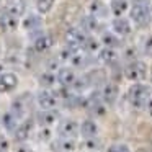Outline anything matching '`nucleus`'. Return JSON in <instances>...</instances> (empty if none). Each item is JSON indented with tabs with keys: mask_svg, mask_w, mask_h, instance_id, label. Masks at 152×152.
<instances>
[{
	"mask_svg": "<svg viewBox=\"0 0 152 152\" xmlns=\"http://www.w3.org/2000/svg\"><path fill=\"white\" fill-rule=\"evenodd\" d=\"M129 103L136 108H144L147 105V102L151 100V87H147L145 83L137 82L129 88L128 92Z\"/></svg>",
	"mask_w": 152,
	"mask_h": 152,
	"instance_id": "obj_1",
	"label": "nucleus"
},
{
	"mask_svg": "<svg viewBox=\"0 0 152 152\" xmlns=\"http://www.w3.org/2000/svg\"><path fill=\"white\" fill-rule=\"evenodd\" d=\"M56 132L59 139H74L80 136V124L74 118H62L56 126Z\"/></svg>",
	"mask_w": 152,
	"mask_h": 152,
	"instance_id": "obj_2",
	"label": "nucleus"
},
{
	"mask_svg": "<svg viewBox=\"0 0 152 152\" xmlns=\"http://www.w3.org/2000/svg\"><path fill=\"white\" fill-rule=\"evenodd\" d=\"M147 75V66L142 61H134V62H128L124 67V77L131 82H142Z\"/></svg>",
	"mask_w": 152,
	"mask_h": 152,
	"instance_id": "obj_3",
	"label": "nucleus"
},
{
	"mask_svg": "<svg viewBox=\"0 0 152 152\" xmlns=\"http://www.w3.org/2000/svg\"><path fill=\"white\" fill-rule=\"evenodd\" d=\"M36 103L41 110H56L57 103V96L54 95L53 90H46V88H41L39 92L36 93Z\"/></svg>",
	"mask_w": 152,
	"mask_h": 152,
	"instance_id": "obj_4",
	"label": "nucleus"
},
{
	"mask_svg": "<svg viewBox=\"0 0 152 152\" xmlns=\"http://www.w3.org/2000/svg\"><path fill=\"white\" fill-rule=\"evenodd\" d=\"M131 20L137 26H145L151 21V10L144 4H134L131 8Z\"/></svg>",
	"mask_w": 152,
	"mask_h": 152,
	"instance_id": "obj_5",
	"label": "nucleus"
},
{
	"mask_svg": "<svg viewBox=\"0 0 152 152\" xmlns=\"http://www.w3.org/2000/svg\"><path fill=\"white\" fill-rule=\"evenodd\" d=\"M33 128H34V121L31 118H26V119H23V121H20L17 131L13 132L15 141H17L18 144L26 142L28 139H30V136L33 134Z\"/></svg>",
	"mask_w": 152,
	"mask_h": 152,
	"instance_id": "obj_6",
	"label": "nucleus"
},
{
	"mask_svg": "<svg viewBox=\"0 0 152 152\" xmlns=\"http://www.w3.org/2000/svg\"><path fill=\"white\" fill-rule=\"evenodd\" d=\"M61 121L59 115L56 110H41L36 115V123L39 128H51V126H57Z\"/></svg>",
	"mask_w": 152,
	"mask_h": 152,
	"instance_id": "obj_7",
	"label": "nucleus"
},
{
	"mask_svg": "<svg viewBox=\"0 0 152 152\" xmlns=\"http://www.w3.org/2000/svg\"><path fill=\"white\" fill-rule=\"evenodd\" d=\"M98 92H100V98H102V102L105 103L106 106L113 105V103L118 100V95H119L118 85L113 83V82H105Z\"/></svg>",
	"mask_w": 152,
	"mask_h": 152,
	"instance_id": "obj_8",
	"label": "nucleus"
},
{
	"mask_svg": "<svg viewBox=\"0 0 152 152\" xmlns=\"http://www.w3.org/2000/svg\"><path fill=\"white\" fill-rule=\"evenodd\" d=\"M56 75H57V85L66 87V88H72L75 80L79 79L77 74L74 72V69H70V67H61L56 72Z\"/></svg>",
	"mask_w": 152,
	"mask_h": 152,
	"instance_id": "obj_9",
	"label": "nucleus"
},
{
	"mask_svg": "<svg viewBox=\"0 0 152 152\" xmlns=\"http://www.w3.org/2000/svg\"><path fill=\"white\" fill-rule=\"evenodd\" d=\"M98 132H100V128L95 119L87 118L80 123V136L83 139H96L98 137Z\"/></svg>",
	"mask_w": 152,
	"mask_h": 152,
	"instance_id": "obj_10",
	"label": "nucleus"
},
{
	"mask_svg": "<svg viewBox=\"0 0 152 152\" xmlns=\"http://www.w3.org/2000/svg\"><path fill=\"white\" fill-rule=\"evenodd\" d=\"M18 87V77L13 72H5L0 77V93H12Z\"/></svg>",
	"mask_w": 152,
	"mask_h": 152,
	"instance_id": "obj_11",
	"label": "nucleus"
},
{
	"mask_svg": "<svg viewBox=\"0 0 152 152\" xmlns=\"http://www.w3.org/2000/svg\"><path fill=\"white\" fill-rule=\"evenodd\" d=\"M111 28H113V33L116 34V36H128V34H131L132 31V25L129 20H126V18H115L111 23Z\"/></svg>",
	"mask_w": 152,
	"mask_h": 152,
	"instance_id": "obj_12",
	"label": "nucleus"
},
{
	"mask_svg": "<svg viewBox=\"0 0 152 152\" xmlns=\"http://www.w3.org/2000/svg\"><path fill=\"white\" fill-rule=\"evenodd\" d=\"M53 44H54V38L51 36V34H48V33L38 34V36L34 38V41H33V48H34V51H38V53H44V51L51 49Z\"/></svg>",
	"mask_w": 152,
	"mask_h": 152,
	"instance_id": "obj_13",
	"label": "nucleus"
},
{
	"mask_svg": "<svg viewBox=\"0 0 152 152\" xmlns=\"http://www.w3.org/2000/svg\"><path fill=\"white\" fill-rule=\"evenodd\" d=\"M0 123H2V126H4L5 131H7V132H12V134H13V132L17 131L18 124H20V119H18L12 111H7V113H4V115H2V118H0Z\"/></svg>",
	"mask_w": 152,
	"mask_h": 152,
	"instance_id": "obj_14",
	"label": "nucleus"
},
{
	"mask_svg": "<svg viewBox=\"0 0 152 152\" xmlns=\"http://www.w3.org/2000/svg\"><path fill=\"white\" fill-rule=\"evenodd\" d=\"M38 82H39V85L43 87V88L51 90V88H54V87L57 85V75H56V72H53V70H44V72L39 75Z\"/></svg>",
	"mask_w": 152,
	"mask_h": 152,
	"instance_id": "obj_15",
	"label": "nucleus"
},
{
	"mask_svg": "<svg viewBox=\"0 0 152 152\" xmlns=\"http://www.w3.org/2000/svg\"><path fill=\"white\" fill-rule=\"evenodd\" d=\"M0 28L4 31H15L18 28V18L5 12L0 15Z\"/></svg>",
	"mask_w": 152,
	"mask_h": 152,
	"instance_id": "obj_16",
	"label": "nucleus"
},
{
	"mask_svg": "<svg viewBox=\"0 0 152 152\" xmlns=\"http://www.w3.org/2000/svg\"><path fill=\"white\" fill-rule=\"evenodd\" d=\"M128 8H129L128 0H111V5H110V10L116 18H121L128 12Z\"/></svg>",
	"mask_w": 152,
	"mask_h": 152,
	"instance_id": "obj_17",
	"label": "nucleus"
},
{
	"mask_svg": "<svg viewBox=\"0 0 152 152\" xmlns=\"http://www.w3.org/2000/svg\"><path fill=\"white\" fill-rule=\"evenodd\" d=\"M25 10H26V4H25V0H12L10 4H8L7 7V12L10 15H13V17L20 18L21 15L25 13Z\"/></svg>",
	"mask_w": 152,
	"mask_h": 152,
	"instance_id": "obj_18",
	"label": "nucleus"
},
{
	"mask_svg": "<svg viewBox=\"0 0 152 152\" xmlns=\"http://www.w3.org/2000/svg\"><path fill=\"white\" fill-rule=\"evenodd\" d=\"M98 59L105 64H113L118 61V54L113 48H102L98 53Z\"/></svg>",
	"mask_w": 152,
	"mask_h": 152,
	"instance_id": "obj_19",
	"label": "nucleus"
},
{
	"mask_svg": "<svg viewBox=\"0 0 152 152\" xmlns=\"http://www.w3.org/2000/svg\"><path fill=\"white\" fill-rule=\"evenodd\" d=\"M21 25H23V28L26 31H36L41 28V18L38 15H28Z\"/></svg>",
	"mask_w": 152,
	"mask_h": 152,
	"instance_id": "obj_20",
	"label": "nucleus"
},
{
	"mask_svg": "<svg viewBox=\"0 0 152 152\" xmlns=\"http://www.w3.org/2000/svg\"><path fill=\"white\" fill-rule=\"evenodd\" d=\"M8 111H12L18 119H20V121H23L21 118L25 116V111H26V106H25L23 100H21V98L13 100V102H12V105H10V110H8Z\"/></svg>",
	"mask_w": 152,
	"mask_h": 152,
	"instance_id": "obj_21",
	"label": "nucleus"
},
{
	"mask_svg": "<svg viewBox=\"0 0 152 152\" xmlns=\"http://www.w3.org/2000/svg\"><path fill=\"white\" fill-rule=\"evenodd\" d=\"M77 142L74 139H57V151L59 152H75Z\"/></svg>",
	"mask_w": 152,
	"mask_h": 152,
	"instance_id": "obj_22",
	"label": "nucleus"
},
{
	"mask_svg": "<svg viewBox=\"0 0 152 152\" xmlns=\"http://www.w3.org/2000/svg\"><path fill=\"white\" fill-rule=\"evenodd\" d=\"M82 48L85 53H100V49H102L100 48V41L93 36H87V39H85Z\"/></svg>",
	"mask_w": 152,
	"mask_h": 152,
	"instance_id": "obj_23",
	"label": "nucleus"
},
{
	"mask_svg": "<svg viewBox=\"0 0 152 152\" xmlns=\"http://www.w3.org/2000/svg\"><path fill=\"white\" fill-rule=\"evenodd\" d=\"M102 43L105 44V48H113V49H115L116 46H119V39L116 38V34L108 33V31L102 34Z\"/></svg>",
	"mask_w": 152,
	"mask_h": 152,
	"instance_id": "obj_24",
	"label": "nucleus"
},
{
	"mask_svg": "<svg viewBox=\"0 0 152 152\" xmlns=\"http://www.w3.org/2000/svg\"><path fill=\"white\" fill-rule=\"evenodd\" d=\"M54 4H56V0H38L36 2L38 13L44 15V13H48V12H51V8L54 7Z\"/></svg>",
	"mask_w": 152,
	"mask_h": 152,
	"instance_id": "obj_25",
	"label": "nucleus"
},
{
	"mask_svg": "<svg viewBox=\"0 0 152 152\" xmlns=\"http://www.w3.org/2000/svg\"><path fill=\"white\" fill-rule=\"evenodd\" d=\"M106 152H131V149L126 144H123V142H115V144H111L106 149Z\"/></svg>",
	"mask_w": 152,
	"mask_h": 152,
	"instance_id": "obj_26",
	"label": "nucleus"
},
{
	"mask_svg": "<svg viewBox=\"0 0 152 152\" xmlns=\"http://www.w3.org/2000/svg\"><path fill=\"white\" fill-rule=\"evenodd\" d=\"M103 8H105V5H103L100 0H95V2H92V5H90V13H92V17L98 18V12L102 13Z\"/></svg>",
	"mask_w": 152,
	"mask_h": 152,
	"instance_id": "obj_27",
	"label": "nucleus"
},
{
	"mask_svg": "<svg viewBox=\"0 0 152 152\" xmlns=\"http://www.w3.org/2000/svg\"><path fill=\"white\" fill-rule=\"evenodd\" d=\"M0 152H10V141L4 134H0Z\"/></svg>",
	"mask_w": 152,
	"mask_h": 152,
	"instance_id": "obj_28",
	"label": "nucleus"
},
{
	"mask_svg": "<svg viewBox=\"0 0 152 152\" xmlns=\"http://www.w3.org/2000/svg\"><path fill=\"white\" fill-rule=\"evenodd\" d=\"M144 51H145V53L149 54V56H152V34H151V36L147 38V39H145V44H144Z\"/></svg>",
	"mask_w": 152,
	"mask_h": 152,
	"instance_id": "obj_29",
	"label": "nucleus"
},
{
	"mask_svg": "<svg viewBox=\"0 0 152 152\" xmlns=\"http://www.w3.org/2000/svg\"><path fill=\"white\" fill-rule=\"evenodd\" d=\"M15 152H33V149H31L30 145H26V144L23 142V144H18V145H17Z\"/></svg>",
	"mask_w": 152,
	"mask_h": 152,
	"instance_id": "obj_30",
	"label": "nucleus"
},
{
	"mask_svg": "<svg viewBox=\"0 0 152 152\" xmlns=\"http://www.w3.org/2000/svg\"><path fill=\"white\" fill-rule=\"evenodd\" d=\"M145 108H147L149 115L152 116V98H151V100H149V102H147V105H145Z\"/></svg>",
	"mask_w": 152,
	"mask_h": 152,
	"instance_id": "obj_31",
	"label": "nucleus"
},
{
	"mask_svg": "<svg viewBox=\"0 0 152 152\" xmlns=\"http://www.w3.org/2000/svg\"><path fill=\"white\" fill-rule=\"evenodd\" d=\"M4 74H5V67L2 66V64H0V77L4 75Z\"/></svg>",
	"mask_w": 152,
	"mask_h": 152,
	"instance_id": "obj_32",
	"label": "nucleus"
},
{
	"mask_svg": "<svg viewBox=\"0 0 152 152\" xmlns=\"http://www.w3.org/2000/svg\"><path fill=\"white\" fill-rule=\"evenodd\" d=\"M151 13H152V10H151Z\"/></svg>",
	"mask_w": 152,
	"mask_h": 152,
	"instance_id": "obj_33",
	"label": "nucleus"
},
{
	"mask_svg": "<svg viewBox=\"0 0 152 152\" xmlns=\"http://www.w3.org/2000/svg\"><path fill=\"white\" fill-rule=\"evenodd\" d=\"M151 82H152V79H151Z\"/></svg>",
	"mask_w": 152,
	"mask_h": 152,
	"instance_id": "obj_34",
	"label": "nucleus"
}]
</instances>
